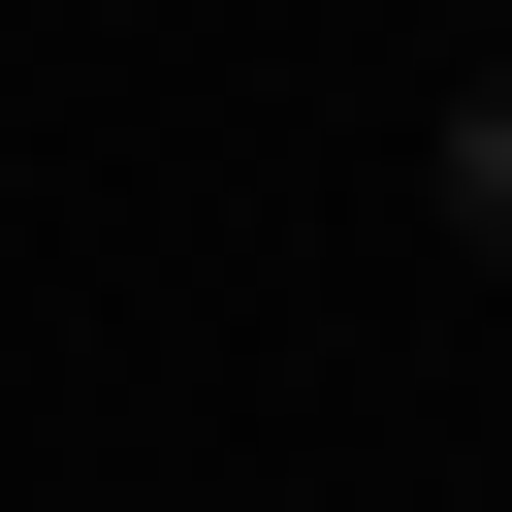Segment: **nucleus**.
I'll use <instances>...</instances> for the list:
<instances>
[{
	"label": "nucleus",
	"mask_w": 512,
	"mask_h": 512,
	"mask_svg": "<svg viewBox=\"0 0 512 512\" xmlns=\"http://www.w3.org/2000/svg\"><path fill=\"white\" fill-rule=\"evenodd\" d=\"M416 192H448V224H480V288H512V64L448 96V160H416Z\"/></svg>",
	"instance_id": "f257e3e1"
}]
</instances>
